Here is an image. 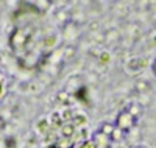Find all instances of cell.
I'll return each instance as SVG.
<instances>
[{
  "instance_id": "7",
  "label": "cell",
  "mask_w": 156,
  "mask_h": 148,
  "mask_svg": "<svg viewBox=\"0 0 156 148\" xmlns=\"http://www.w3.org/2000/svg\"><path fill=\"white\" fill-rule=\"evenodd\" d=\"M125 136H126V134H125L123 131H120V129L115 128V129L112 131V134L108 137V140H109L111 143H117V142H122V140L125 139Z\"/></svg>"
},
{
  "instance_id": "2",
  "label": "cell",
  "mask_w": 156,
  "mask_h": 148,
  "mask_svg": "<svg viewBox=\"0 0 156 148\" xmlns=\"http://www.w3.org/2000/svg\"><path fill=\"white\" fill-rule=\"evenodd\" d=\"M147 65V59L145 58H131L126 62V69L129 70V73H137L139 70H142Z\"/></svg>"
},
{
  "instance_id": "10",
  "label": "cell",
  "mask_w": 156,
  "mask_h": 148,
  "mask_svg": "<svg viewBox=\"0 0 156 148\" xmlns=\"http://www.w3.org/2000/svg\"><path fill=\"white\" fill-rule=\"evenodd\" d=\"M80 148H97V143L92 140V142H86V143H83Z\"/></svg>"
},
{
  "instance_id": "5",
  "label": "cell",
  "mask_w": 156,
  "mask_h": 148,
  "mask_svg": "<svg viewBox=\"0 0 156 148\" xmlns=\"http://www.w3.org/2000/svg\"><path fill=\"white\" fill-rule=\"evenodd\" d=\"M115 129V125L114 123H111V122H105L101 126H100V129H98V132L100 134H103L105 137H109L111 134H112V131Z\"/></svg>"
},
{
  "instance_id": "13",
  "label": "cell",
  "mask_w": 156,
  "mask_h": 148,
  "mask_svg": "<svg viewBox=\"0 0 156 148\" xmlns=\"http://www.w3.org/2000/svg\"><path fill=\"white\" fill-rule=\"evenodd\" d=\"M151 72H153V75L156 76V58H154L153 62H151Z\"/></svg>"
},
{
  "instance_id": "8",
  "label": "cell",
  "mask_w": 156,
  "mask_h": 148,
  "mask_svg": "<svg viewBox=\"0 0 156 148\" xmlns=\"http://www.w3.org/2000/svg\"><path fill=\"white\" fill-rule=\"evenodd\" d=\"M55 17H56L61 23H70V22H69V14H67V11H66V9H59V11H56Z\"/></svg>"
},
{
  "instance_id": "14",
  "label": "cell",
  "mask_w": 156,
  "mask_h": 148,
  "mask_svg": "<svg viewBox=\"0 0 156 148\" xmlns=\"http://www.w3.org/2000/svg\"><path fill=\"white\" fill-rule=\"evenodd\" d=\"M0 93H2V84H0Z\"/></svg>"
},
{
  "instance_id": "6",
  "label": "cell",
  "mask_w": 156,
  "mask_h": 148,
  "mask_svg": "<svg viewBox=\"0 0 156 148\" xmlns=\"http://www.w3.org/2000/svg\"><path fill=\"white\" fill-rule=\"evenodd\" d=\"M73 132H75V125L73 123H64L62 126H61V134H62V137H66V139H69V137H72L73 136Z\"/></svg>"
},
{
  "instance_id": "9",
  "label": "cell",
  "mask_w": 156,
  "mask_h": 148,
  "mask_svg": "<svg viewBox=\"0 0 156 148\" xmlns=\"http://www.w3.org/2000/svg\"><path fill=\"white\" fill-rule=\"evenodd\" d=\"M67 97H69L67 92H59V93H58V101H59V103H64V101L67 100Z\"/></svg>"
},
{
  "instance_id": "12",
  "label": "cell",
  "mask_w": 156,
  "mask_h": 148,
  "mask_svg": "<svg viewBox=\"0 0 156 148\" xmlns=\"http://www.w3.org/2000/svg\"><path fill=\"white\" fill-rule=\"evenodd\" d=\"M129 148H150V146H148V145H145V143H136V145L129 146Z\"/></svg>"
},
{
  "instance_id": "4",
  "label": "cell",
  "mask_w": 156,
  "mask_h": 148,
  "mask_svg": "<svg viewBox=\"0 0 156 148\" xmlns=\"http://www.w3.org/2000/svg\"><path fill=\"white\" fill-rule=\"evenodd\" d=\"M150 89H151V84H150L148 79H145V78H139V79H136V83H134V90H136L137 93L144 95V93H147Z\"/></svg>"
},
{
  "instance_id": "3",
  "label": "cell",
  "mask_w": 156,
  "mask_h": 148,
  "mask_svg": "<svg viewBox=\"0 0 156 148\" xmlns=\"http://www.w3.org/2000/svg\"><path fill=\"white\" fill-rule=\"evenodd\" d=\"M125 109H126L129 114H131L136 120L144 115V104H140L139 101H131V103H129V104L125 107Z\"/></svg>"
},
{
  "instance_id": "11",
  "label": "cell",
  "mask_w": 156,
  "mask_h": 148,
  "mask_svg": "<svg viewBox=\"0 0 156 148\" xmlns=\"http://www.w3.org/2000/svg\"><path fill=\"white\" fill-rule=\"evenodd\" d=\"M109 58H111V56H109V53H108V51H106V53L103 51V53H101V56H100V61H101V62H108Z\"/></svg>"
},
{
  "instance_id": "1",
  "label": "cell",
  "mask_w": 156,
  "mask_h": 148,
  "mask_svg": "<svg viewBox=\"0 0 156 148\" xmlns=\"http://www.w3.org/2000/svg\"><path fill=\"white\" fill-rule=\"evenodd\" d=\"M136 122H137V120H136L131 114H129L126 109H122L119 114H117L114 125H115L117 129H120V131H123L125 134H128L129 131L136 126Z\"/></svg>"
}]
</instances>
